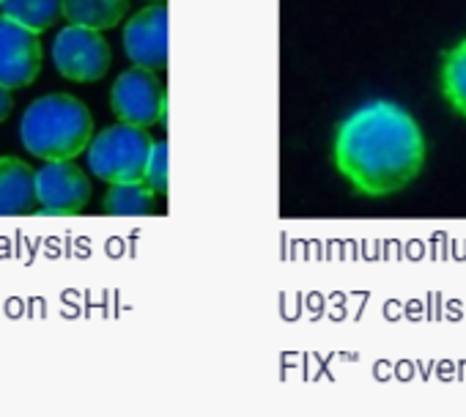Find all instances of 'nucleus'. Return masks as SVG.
<instances>
[{
    "mask_svg": "<svg viewBox=\"0 0 466 417\" xmlns=\"http://www.w3.org/2000/svg\"><path fill=\"white\" fill-rule=\"evenodd\" d=\"M335 168L365 198L406 189L425 165V135L395 102H370L346 116L335 132Z\"/></svg>",
    "mask_w": 466,
    "mask_h": 417,
    "instance_id": "1",
    "label": "nucleus"
},
{
    "mask_svg": "<svg viewBox=\"0 0 466 417\" xmlns=\"http://www.w3.org/2000/svg\"><path fill=\"white\" fill-rule=\"evenodd\" d=\"M23 146L47 159H75L77 154L88 151L94 140V118L91 110L69 97V94H50L36 99L23 121H20Z\"/></svg>",
    "mask_w": 466,
    "mask_h": 417,
    "instance_id": "2",
    "label": "nucleus"
},
{
    "mask_svg": "<svg viewBox=\"0 0 466 417\" xmlns=\"http://www.w3.org/2000/svg\"><path fill=\"white\" fill-rule=\"evenodd\" d=\"M154 140L146 129L116 124L94 135L88 146V170L107 184L143 181Z\"/></svg>",
    "mask_w": 466,
    "mask_h": 417,
    "instance_id": "3",
    "label": "nucleus"
},
{
    "mask_svg": "<svg viewBox=\"0 0 466 417\" xmlns=\"http://www.w3.org/2000/svg\"><path fill=\"white\" fill-rule=\"evenodd\" d=\"M110 107L121 124H132L140 129L165 124L167 99H165V88L157 72L143 69V66H132L121 72L110 91Z\"/></svg>",
    "mask_w": 466,
    "mask_h": 417,
    "instance_id": "4",
    "label": "nucleus"
},
{
    "mask_svg": "<svg viewBox=\"0 0 466 417\" xmlns=\"http://www.w3.org/2000/svg\"><path fill=\"white\" fill-rule=\"evenodd\" d=\"M53 61L58 75L75 83H96L107 75L113 53L99 31L69 25L53 42Z\"/></svg>",
    "mask_w": 466,
    "mask_h": 417,
    "instance_id": "5",
    "label": "nucleus"
},
{
    "mask_svg": "<svg viewBox=\"0 0 466 417\" xmlns=\"http://www.w3.org/2000/svg\"><path fill=\"white\" fill-rule=\"evenodd\" d=\"M36 189L42 203L39 215L72 218L80 215L91 200V178L72 159L47 162L36 173Z\"/></svg>",
    "mask_w": 466,
    "mask_h": 417,
    "instance_id": "6",
    "label": "nucleus"
},
{
    "mask_svg": "<svg viewBox=\"0 0 466 417\" xmlns=\"http://www.w3.org/2000/svg\"><path fill=\"white\" fill-rule=\"evenodd\" d=\"M42 42L39 34L0 17V86L28 88L42 72Z\"/></svg>",
    "mask_w": 466,
    "mask_h": 417,
    "instance_id": "7",
    "label": "nucleus"
},
{
    "mask_svg": "<svg viewBox=\"0 0 466 417\" xmlns=\"http://www.w3.org/2000/svg\"><path fill=\"white\" fill-rule=\"evenodd\" d=\"M124 50L135 66L159 72L167 66V6L154 4L137 12L124 28Z\"/></svg>",
    "mask_w": 466,
    "mask_h": 417,
    "instance_id": "8",
    "label": "nucleus"
},
{
    "mask_svg": "<svg viewBox=\"0 0 466 417\" xmlns=\"http://www.w3.org/2000/svg\"><path fill=\"white\" fill-rule=\"evenodd\" d=\"M39 203L36 173L28 162L4 157L0 159V218L34 215Z\"/></svg>",
    "mask_w": 466,
    "mask_h": 417,
    "instance_id": "9",
    "label": "nucleus"
},
{
    "mask_svg": "<svg viewBox=\"0 0 466 417\" xmlns=\"http://www.w3.org/2000/svg\"><path fill=\"white\" fill-rule=\"evenodd\" d=\"M129 9V0H64V17L72 25L91 31L116 28Z\"/></svg>",
    "mask_w": 466,
    "mask_h": 417,
    "instance_id": "10",
    "label": "nucleus"
},
{
    "mask_svg": "<svg viewBox=\"0 0 466 417\" xmlns=\"http://www.w3.org/2000/svg\"><path fill=\"white\" fill-rule=\"evenodd\" d=\"M157 192L146 181H124V184H110L105 195V212L116 218H140L148 215L154 208Z\"/></svg>",
    "mask_w": 466,
    "mask_h": 417,
    "instance_id": "11",
    "label": "nucleus"
},
{
    "mask_svg": "<svg viewBox=\"0 0 466 417\" xmlns=\"http://www.w3.org/2000/svg\"><path fill=\"white\" fill-rule=\"evenodd\" d=\"M0 12L4 17L42 34L64 17V0H4Z\"/></svg>",
    "mask_w": 466,
    "mask_h": 417,
    "instance_id": "12",
    "label": "nucleus"
},
{
    "mask_svg": "<svg viewBox=\"0 0 466 417\" xmlns=\"http://www.w3.org/2000/svg\"><path fill=\"white\" fill-rule=\"evenodd\" d=\"M441 97L452 113L466 118V39L444 53L441 61Z\"/></svg>",
    "mask_w": 466,
    "mask_h": 417,
    "instance_id": "13",
    "label": "nucleus"
},
{
    "mask_svg": "<svg viewBox=\"0 0 466 417\" xmlns=\"http://www.w3.org/2000/svg\"><path fill=\"white\" fill-rule=\"evenodd\" d=\"M143 181H146L157 195H165V192H167V143H165V140L154 143L151 157H148V165H146Z\"/></svg>",
    "mask_w": 466,
    "mask_h": 417,
    "instance_id": "14",
    "label": "nucleus"
},
{
    "mask_svg": "<svg viewBox=\"0 0 466 417\" xmlns=\"http://www.w3.org/2000/svg\"><path fill=\"white\" fill-rule=\"evenodd\" d=\"M15 110V91L6 88V86H0V124H4Z\"/></svg>",
    "mask_w": 466,
    "mask_h": 417,
    "instance_id": "15",
    "label": "nucleus"
},
{
    "mask_svg": "<svg viewBox=\"0 0 466 417\" xmlns=\"http://www.w3.org/2000/svg\"><path fill=\"white\" fill-rule=\"evenodd\" d=\"M151 4H162V0H151Z\"/></svg>",
    "mask_w": 466,
    "mask_h": 417,
    "instance_id": "16",
    "label": "nucleus"
},
{
    "mask_svg": "<svg viewBox=\"0 0 466 417\" xmlns=\"http://www.w3.org/2000/svg\"><path fill=\"white\" fill-rule=\"evenodd\" d=\"M0 4H4V0H0Z\"/></svg>",
    "mask_w": 466,
    "mask_h": 417,
    "instance_id": "17",
    "label": "nucleus"
}]
</instances>
